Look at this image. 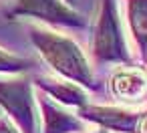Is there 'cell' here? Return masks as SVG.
Masks as SVG:
<instances>
[{"label":"cell","instance_id":"cell-1","mask_svg":"<svg viewBox=\"0 0 147 133\" xmlns=\"http://www.w3.org/2000/svg\"><path fill=\"white\" fill-rule=\"evenodd\" d=\"M28 36L32 47L36 49L38 57L45 61V65L53 71V75L69 79L87 91L97 89L95 75L89 63V57L81 49V45L71 38L69 34H63L55 28L34 24L28 28Z\"/></svg>","mask_w":147,"mask_h":133},{"label":"cell","instance_id":"cell-2","mask_svg":"<svg viewBox=\"0 0 147 133\" xmlns=\"http://www.w3.org/2000/svg\"><path fill=\"white\" fill-rule=\"evenodd\" d=\"M89 51L97 63L131 65V53L115 0H99Z\"/></svg>","mask_w":147,"mask_h":133},{"label":"cell","instance_id":"cell-3","mask_svg":"<svg viewBox=\"0 0 147 133\" xmlns=\"http://www.w3.org/2000/svg\"><path fill=\"white\" fill-rule=\"evenodd\" d=\"M0 107L20 133H40L36 89L32 81L22 75H0Z\"/></svg>","mask_w":147,"mask_h":133},{"label":"cell","instance_id":"cell-4","mask_svg":"<svg viewBox=\"0 0 147 133\" xmlns=\"http://www.w3.org/2000/svg\"><path fill=\"white\" fill-rule=\"evenodd\" d=\"M12 18H30L49 28H83L85 16L65 0H16L10 10Z\"/></svg>","mask_w":147,"mask_h":133},{"label":"cell","instance_id":"cell-5","mask_svg":"<svg viewBox=\"0 0 147 133\" xmlns=\"http://www.w3.org/2000/svg\"><path fill=\"white\" fill-rule=\"evenodd\" d=\"M107 91L115 101L137 105L147 97V71H143L141 67L119 65L107 79Z\"/></svg>","mask_w":147,"mask_h":133},{"label":"cell","instance_id":"cell-6","mask_svg":"<svg viewBox=\"0 0 147 133\" xmlns=\"http://www.w3.org/2000/svg\"><path fill=\"white\" fill-rule=\"evenodd\" d=\"M77 115L85 123L87 121L95 123L113 133H135L139 119V111L115 105H93V103H87L81 109H77Z\"/></svg>","mask_w":147,"mask_h":133},{"label":"cell","instance_id":"cell-7","mask_svg":"<svg viewBox=\"0 0 147 133\" xmlns=\"http://www.w3.org/2000/svg\"><path fill=\"white\" fill-rule=\"evenodd\" d=\"M38 117H40V133H83L87 131V123L71 113L65 105L53 101L49 95L36 91Z\"/></svg>","mask_w":147,"mask_h":133},{"label":"cell","instance_id":"cell-8","mask_svg":"<svg viewBox=\"0 0 147 133\" xmlns=\"http://www.w3.org/2000/svg\"><path fill=\"white\" fill-rule=\"evenodd\" d=\"M34 89L49 95L53 101L65 105V107H75L81 109L83 105L91 103L89 101V91L69 79L57 77V75H38L32 81Z\"/></svg>","mask_w":147,"mask_h":133},{"label":"cell","instance_id":"cell-9","mask_svg":"<svg viewBox=\"0 0 147 133\" xmlns=\"http://www.w3.org/2000/svg\"><path fill=\"white\" fill-rule=\"evenodd\" d=\"M125 22L137 59L147 63V0H125Z\"/></svg>","mask_w":147,"mask_h":133},{"label":"cell","instance_id":"cell-10","mask_svg":"<svg viewBox=\"0 0 147 133\" xmlns=\"http://www.w3.org/2000/svg\"><path fill=\"white\" fill-rule=\"evenodd\" d=\"M30 67H32L30 61L16 57V55H12L6 49L0 47V75H22Z\"/></svg>","mask_w":147,"mask_h":133},{"label":"cell","instance_id":"cell-11","mask_svg":"<svg viewBox=\"0 0 147 133\" xmlns=\"http://www.w3.org/2000/svg\"><path fill=\"white\" fill-rule=\"evenodd\" d=\"M0 133H20V129L6 115H0Z\"/></svg>","mask_w":147,"mask_h":133},{"label":"cell","instance_id":"cell-12","mask_svg":"<svg viewBox=\"0 0 147 133\" xmlns=\"http://www.w3.org/2000/svg\"><path fill=\"white\" fill-rule=\"evenodd\" d=\"M135 133H147V109L139 111V119H137Z\"/></svg>","mask_w":147,"mask_h":133},{"label":"cell","instance_id":"cell-13","mask_svg":"<svg viewBox=\"0 0 147 133\" xmlns=\"http://www.w3.org/2000/svg\"><path fill=\"white\" fill-rule=\"evenodd\" d=\"M83 133H87V131H83ZM95 133H105V131H95Z\"/></svg>","mask_w":147,"mask_h":133}]
</instances>
